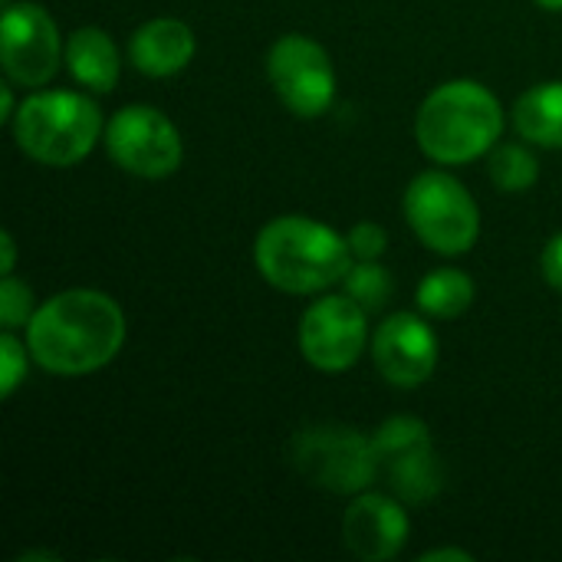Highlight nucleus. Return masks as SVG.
I'll use <instances>...</instances> for the list:
<instances>
[{
    "label": "nucleus",
    "instance_id": "obj_24",
    "mask_svg": "<svg viewBox=\"0 0 562 562\" xmlns=\"http://www.w3.org/2000/svg\"><path fill=\"white\" fill-rule=\"evenodd\" d=\"M540 267H543V280H547L553 290H560L562 293V234H557V237L543 247Z\"/></svg>",
    "mask_w": 562,
    "mask_h": 562
},
{
    "label": "nucleus",
    "instance_id": "obj_25",
    "mask_svg": "<svg viewBox=\"0 0 562 562\" xmlns=\"http://www.w3.org/2000/svg\"><path fill=\"white\" fill-rule=\"evenodd\" d=\"M0 273L10 277L13 273V263H16V244H13V234H0Z\"/></svg>",
    "mask_w": 562,
    "mask_h": 562
},
{
    "label": "nucleus",
    "instance_id": "obj_26",
    "mask_svg": "<svg viewBox=\"0 0 562 562\" xmlns=\"http://www.w3.org/2000/svg\"><path fill=\"white\" fill-rule=\"evenodd\" d=\"M422 560H425V562H435V560L474 562V557H471L468 550H451V547H441V550H428V553H422Z\"/></svg>",
    "mask_w": 562,
    "mask_h": 562
},
{
    "label": "nucleus",
    "instance_id": "obj_18",
    "mask_svg": "<svg viewBox=\"0 0 562 562\" xmlns=\"http://www.w3.org/2000/svg\"><path fill=\"white\" fill-rule=\"evenodd\" d=\"M487 175L494 181V188L507 191V194H520L527 188L537 184L540 178V161L537 155L520 145V142H497L491 148V161H487Z\"/></svg>",
    "mask_w": 562,
    "mask_h": 562
},
{
    "label": "nucleus",
    "instance_id": "obj_22",
    "mask_svg": "<svg viewBox=\"0 0 562 562\" xmlns=\"http://www.w3.org/2000/svg\"><path fill=\"white\" fill-rule=\"evenodd\" d=\"M26 349L30 346H23L13 336V329H3L0 336V395L3 398H10L26 379Z\"/></svg>",
    "mask_w": 562,
    "mask_h": 562
},
{
    "label": "nucleus",
    "instance_id": "obj_16",
    "mask_svg": "<svg viewBox=\"0 0 562 562\" xmlns=\"http://www.w3.org/2000/svg\"><path fill=\"white\" fill-rule=\"evenodd\" d=\"M382 474L389 477V487L395 491V497L402 504H428L445 487V474L435 458V445L408 451V454L382 464Z\"/></svg>",
    "mask_w": 562,
    "mask_h": 562
},
{
    "label": "nucleus",
    "instance_id": "obj_29",
    "mask_svg": "<svg viewBox=\"0 0 562 562\" xmlns=\"http://www.w3.org/2000/svg\"><path fill=\"white\" fill-rule=\"evenodd\" d=\"M20 560H56V553H23Z\"/></svg>",
    "mask_w": 562,
    "mask_h": 562
},
{
    "label": "nucleus",
    "instance_id": "obj_13",
    "mask_svg": "<svg viewBox=\"0 0 562 562\" xmlns=\"http://www.w3.org/2000/svg\"><path fill=\"white\" fill-rule=\"evenodd\" d=\"M194 30L184 20L175 16H158L142 23L132 40H128V56L132 66L151 79L178 76L191 59H194Z\"/></svg>",
    "mask_w": 562,
    "mask_h": 562
},
{
    "label": "nucleus",
    "instance_id": "obj_4",
    "mask_svg": "<svg viewBox=\"0 0 562 562\" xmlns=\"http://www.w3.org/2000/svg\"><path fill=\"white\" fill-rule=\"evenodd\" d=\"M10 128L20 151L33 161L49 168H69L99 145L105 122L89 95L49 89L26 95Z\"/></svg>",
    "mask_w": 562,
    "mask_h": 562
},
{
    "label": "nucleus",
    "instance_id": "obj_2",
    "mask_svg": "<svg viewBox=\"0 0 562 562\" xmlns=\"http://www.w3.org/2000/svg\"><path fill=\"white\" fill-rule=\"evenodd\" d=\"M352 260L349 240L306 214L273 217L254 240L257 273L293 296H313L342 283Z\"/></svg>",
    "mask_w": 562,
    "mask_h": 562
},
{
    "label": "nucleus",
    "instance_id": "obj_5",
    "mask_svg": "<svg viewBox=\"0 0 562 562\" xmlns=\"http://www.w3.org/2000/svg\"><path fill=\"white\" fill-rule=\"evenodd\" d=\"M405 221L415 237L441 257L468 254L481 237V207L448 171H422L405 188Z\"/></svg>",
    "mask_w": 562,
    "mask_h": 562
},
{
    "label": "nucleus",
    "instance_id": "obj_28",
    "mask_svg": "<svg viewBox=\"0 0 562 562\" xmlns=\"http://www.w3.org/2000/svg\"><path fill=\"white\" fill-rule=\"evenodd\" d=\"M537 3H540L543 10H553V13H560L562 10V0H537Z\"/></svg>",
    "mask_w": 562,
    "mask_h": 562
},
{
    "label": "nucleus",
    "instance_id": "obj_15",
    "mask_svg": "<svg viewBox=\"0 0 562 562\" xmlns=\"http://www.w3.org/2000/svg\"><path fill=\"white\" fill-rule=\"evenodd\" d=\"M514 128L524 142L540 148H562V82H540L514 105Z\"/></svg>",
    "mask_w": 562,
    "mask_h": 562
},
{
    "label": "nucleus",
    "instance_id": "obj_23",
    "mask_svg": "<svg viewBox=\"0 0 562 562\" xmlns=\"http://www.w3.org/2000/svg\"><path fill=\"white\" fill-rule=\"evenodd\" d=\"M349 250L356 260H379L389 247V231L379 221H359L349 234Z\"/></svg>",
    "mask_w": 562,
    "mask_h": 562
},
{
    "label": "nucleus",
    "instance_id": "obj_14",
    "mask_svg": "<svg viewBox=\"0 0 562 562\" xmlns=\"http://www.w3.org/2000/svg\"><path fill=\"white\" fill-rule=\"evenodd\" d=\"M63 63L69 69V76L86 86L89 92H112L115 82H119V72H122V59H119V49L112 43V36L99 26H79L69 33L66 40V53H63Z\"/></svg>",
    "mask_w": 562,
    "mask_h": 562
},
{
    "label": "nucleus",
    "instance_id": "obj_1",
    "mask_svg": "<svg viewBox=\"0 0 562 562\" xmlns=\"http://www.w3.org/2000/svg\"><path fill=\"white\" fill-rule=\"evenodd\" d=\"M125 342L122 306L99 290H63L36 306L26 346L40 369L53 375H89L109 366Z\"/></svg>",
    "mask_w": 562,
    "mask_h": 562
},
{
    "label": "nucleus",
    "instance_id": "obj_19",
    "mask_svg": "<svg viewBox=\"0 0 562 562\" xmlns=\"http://www.w3.org/2000/svg\"><path fill=\"white\" fill-rule=\"evenodd\" d=\"M431 445V431L422 418H412V415H395L389 422H382L372 435V448H375V458H379V471L382 464L408 454V451H418V448H428Z\"/></svg>",
    "mask_w": 562,
    "mask_h": 562
},
{
    "label": "nucleus",
    "instance_id": "obj_10",
    "mask_svg": "<svg viewBox=\"0 0 562 562\" xmlns=\"http://www.w3.org/2000/svg\"><path fill=\"white\" fill-rule=\"evenodd\" d=\"M66 46H59L56 20L40 3H7L0 20V63L10 82L40 89L46 86Z\"/></svg>",
    "mask_w": 562,
    "mask_h": 562
},
{
    "label": "nucleus",
    "instance_id": "obj_20",
    "mask_svg": "<svg viewBox=\"0 0 562 562\" xmlns=\"http://www.w3.org/2000/svg\"><path fill=\"white\" fill-rule=\"evenodd\" d=\"M346 293L366 310V313H379L392 290H395V280H392V270L382 267L379 260H352L346 280H342Z\"/></svg>",
    "mask_w": 562,
    "mask_h": 562
},
{
    "label": "nucleus",
    "instance_id": "obj_3",
    "mask_svg": "<svg viewBox=\"0 0 562 562\" xmlns=\"http://www.w3.org/2000/svg\"><path fill=\"white\" fill-rule=\"evenodd\" d=\"M501 99L474 79H451L428 92L415 115V142L438 165H468L501 142Z\"/></svg>",
    "mask_w": 562,
    "mask_h": 562
},
{
    "label": "nucleus",
    "instance_id": "obj_17",
    "mask_svg": "<svg viewBox=\"0 0 562 562\" xmlns=\"http://www.w3.org/2000/svg\"><path fill=\"white\" fill-rule=\"evenodd\" d=\"M474 280L464 273V270H454V267H441V270H431L418 290H415V303L422 313L435 316V319H458L471 310L474 303Z\"/></svg>",
    "mask_w": 562,
    "mask_h": 562
},
{
    "label": "nucleus",
    "instance_id": "obj_21",
    "mask_svg": "<svg viewBox=\"0 0 562 562\" xmlns=\"http://www.w3.org/2000/svg\"><path fill=\"white\" fill-rule=\"evenodd\" d=\"M33 313H36L33 290L23 280H16L13 273L3 277V283H0V326L3 329H26Z\"/></svg>",
    "mask_w": 562,
    "mask_h": 562
},
{
    "label": "nucleus",
    "instance_id": "obj_7",
    "mask_svg": "<svg viewBox=\"0 0 562 562\" xmlns=\"http://www.w3.org/2000/svg\"><path fill=\"white\" fill-rule=\"evenodd\" d=\"M112 161L135 178H168L181 168L184 138L178 125L155 105H125L105 125Z\"/></svg>",
    "mask_w": 562,
    "mask_h": 562
},
{
    "label": "nucleus",
    "instance_id": "obj_12",
    "mask_svg": "<svg viewBox=\"0 0 562 562\" xmlns=\"http://www.w3.org/2000/svg\"><path fill=\"white\" fill-rule=\"evenodd\" d=\"M412 524L402 501L385 494H356L342 514V543L362 562L395 560L408 543Z\"/></svg>",
    "mask_w": 562,
    "mask_h": 562
},
{
    "label": "nucleus",
    "instance_id": "obj_30",
    "mask_svg": "<svg viewBox=\"0 0 562 562\" xmlns=\"http://www.w3.org/2000/svg\"><path fill=\"white\" fill-rule=\"evenodd\" d=\"M7 3H13V0H3V7H7Z\"/></svg>",
    "mask_w": 562,
    "mask_h": 562
},
{
    "label": "nucleus",
    "instance_id": "obj_8",
    "mask_svg": "<svg viewBox=\"0 0 562 562\" xmlns=\"http://www.w3.org/2000/svg\"><path fill=\"white\" fill-rule=\"evenodd\" d=\"M267 76L283 109L296 119H319L336 102V66L313 36H280L270 46Z\"/></svg>",
    "mask_w": 562,
    "mask_h": 562
},
{
    "label": "nucleus",
    "instance_id": "obj_11",
    "mask_svg": "<svg viewBox=\"0 0 562 562\" xmlns=\"http://www.w3.org/2000/svg\"><path fill=\"white\" fill-rule=\"evenodd\" d=\"M438 336L415 313L389 316L372 336V359L379 375L395 389H418L438 369Z\"/></svg>",
    "mask_w": 562,
    "mask_h": 562
},
{
    "label": "nucleus",
    "instance_id": "obj_27",
    "mask_svg": "<svg viewBox=\"0 0 562 562\" xmlns=\"http://www.w3.org/2000/svg\"><path fill=\"white\" fill-rule=\"evenodd\" d=\"M13 115H16L13 89H10V86H0V122H13Z\"/></svg>",
    "mask_w": 562,
    "mask_h": 562
},
{
    "label": "nucleus",
    "instance_id": "obj_6",
    "mask_svg": "<svg viewBox=\"0 0 562 562\" xmlns=\"http://www.w3.org/2000/svg\"><path fill=\"white\" fill-rule=\"evenodd\" d=\"M290 451L300 474L313 487H323L329 494L356 497L379 474L372 438L359 435L356 428H342V425L306 428L293 438Z\"/></svg>",
    "mask_w": 562,
    "mask_h": 562
},
{
    "label": "nucleus",
    "instance_id": "obj_9",
    "mask_svg": "<svg viewBox=\"0 0 562 562\" xmlns=\"http://www.w3.org/2000/svg\"><path fill=\"white\" fill-rule=\"evenodd\" d=\"M369 342V313L346 296H319L300 319V352L319 372L352 369Z\"/></svg>",
    "mask_w": 562,
    "mask_h": 562
}]
</instances>
